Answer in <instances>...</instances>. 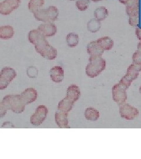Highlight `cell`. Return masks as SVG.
<instances>
[{"instance_id":"cell-1","label":"cell","mask_w":141,"mask_h":159,"mask_svg":"<svg viewBox=\"0 0 141 159\" xmlns=\"http://www.w3.org/2000/svg\"><path fill=\"white\" fill-rule=\"evenodd\" d=\"M29 41L35 46V50L44 58L49 60L56 58L57 50L56 48L48 43L45 36L38 30H33L28 33Z\"/></svg>"},{"instance_id":"cell-2","label":"cell","mask_w":141,"mask_h":159,"mask_svg":"<svg viewBox=\"0 0 141 159\" xmlns=\"http://www.w3.org/2000/svg\"><path fill=\"white\" fill-rule=\"evenodd\" d=\"M106 67V61L101 56L90 57L89 63L85 68L86 75L90 78H94L101 74Z\"/></svg>"},{"instance_id":"cell-3","label":"cell","mask_w":141,"mask_h":159,"mask_svg":"<svg viewBox=\"0 0 141 159\" xmlns=\"http://www.w3.org/2000/svg\"><path fill=\"white\" fill-rule=\"evenodd\" d=\"M2 102L7 110H10L15 113H22L25 110V105L21 101L20 95L6 96Z\"/></svg>"},{"instance_id":"cell-4","label":"cell","mask_w":141,"mask_h":159,"mask_svg":"<svg viewBox=\"0 0 141 159\" xmlns=\"http://www.w3.org/2000/svg\"><path fill=\"white\" fill-rule=\"evenodd\" d=\"M58 16V10L55 6H50L46 9H40L34 13V17L37 20L45 23H51L56 21Z\"/></svg>"},{"instance_id":"cell-5","label":"cell","mask_w":141,"mask_h":159,"mask_svg":"<svg viewBox=\"0 0 141 159\" xmlns=\"http://www.w3.org/2000/svg\"><path fill=\"white\" fill-rule=\"evenodd\" d=\"M16 76L17 73L14 69L8 67L2 68L0 72V90L6 89Z\"/></svg>"},{"instance_id":"cell-6","label":"cell","mask_w":141,"mask_h":159,"mask_svg":"<svg viewBox=\"0 0 141 159\" xmlns=\"http://www.w3.org/2000/svg\"><path fill=\"white\" fill-rule=\"evenodd\" d=\"M139 71L133 64H130L127 69V72L124 76L121 79L119 83L123 85L126 89H128L131 85L132 82L137 79Z\"/></svg>"},{"instance_id":"cell-7","label":"cell","mask_w":141,"mask_h":159,"mask_svg":"<svg viewBox=\"0 0 141 159\" xmlns=\"http://www.w3.org/2000/svg\"><path fill=\"white\" fill-rule=\"evenodd\" d=\"M48 113L47 107L44 105H40L36 109L35 113L31 117L30 123L36 126L41 125L46 119Z\"/></svg>"},{"instance_id":"cell-8","label":"cell","mask_w":141,"mask_h":159,"mask_svg":"<svg viewBox=\"0 0 141 159\" xmlns=\"http://www.w3.org/2000/svg\"><path fill=\"white\" fill-rule=\"evenodd\" d=\"M119 113L122 118L128 120H132L139 115V111L137 108L129 104L124 103L119 105Z\"/></svg>"},{"instance_id":"cell-9","label":"cell","mask_w":141,"mask_h":159,"mask_svg":"<svg viewBox=\"0 0 141 159\" xmlns=\"http://www.w3.org/2000/svg\"><path fill=\"white\" fill-rule=\"evenodd\" d=\"M126 90L124 87L119 83L113 86L112 90L113 100L119 105L125 103L127 99Z\"/></svg>"},{"instance_id":"cell-10","label":"cell","mask_w":141,"mask_h":159,"mask_svg":"<svg viewBox=\"0 0 141 159\" xmlns=\"http://www.w3.org/2000/svg\"><path fill=\"white\" fill-rule=\"evenodd\" d=\"M21 4V0H4L0 2V14L10 15L17 9Z\"/></svg>"},{"instance_id":"cell-11","label":"cell","mask_w":141,"mask_h":159,"mask_svg":"<svg viewBox=\"0 0 141 159\" xmlns=\"http://www.w3.org/2000/svg\"><path fill=\"white\" fill-rule=\"evenodd\" d=\"M21 101L25 105H27L34 102L38 97V93L33 88H28L25 89L20 95Z\"/></svg>"},{"instance_id":"cell-12","label":"cell","mask_w":141,"mask_h":159,"mask_svg":"<svg viewBox=\"0 0 141 159\" xmlns=\"http://www.w3.org/2000/svg\"><path fill=\"white\" fill-rule=\"evenodd\" d=\"M38 30L45 37H50L55 35L57 29L54 23H46L40 25L38 27Z\"/></svg>"},{"instance_id":"cell-13","label":"cell","mask_w":141,"mask_h":159,"mask_svg":"<svg viewBox=\"0 0 141 159\" xmlns=\"http://www.w3.org/2000/svg\"><path fill=\"white\" fill-rule=\"evenodd\" d=\"M68 113L60 110L55 113V122L59 128H70L68 125Z\"/></svg>"},{"instance_id":"cell-14","label":"cell","mask_w":141,"mask_h":159,"mask_svg":"<svg viewBox=\"0 0 141 159\" xmlns=\"http://www.w3.org/2000/svg\"><path fill=\"white\" fill-rule=\"evenodd\" d=\"M50 77L52 81L59 83H61L64 78V71L60 66H55L50 71Z\"/></svg>"},{"instance_id":"cell-15","label":"cell","mask_w":141,"mask_h":159,"mask_svg":"<svg viewBox=\"0 0 141 159\" xmlns=\"http://www.w3.org/2000/svg\"><path fill=\"white\" fill-rule=\"evenodd\" d=\"M86 49L90 57H100L104 52L98 44L96 41L90 42L86 47Z\"/></svg>"},{"instance_id":"cell-16","label":"cell","mask_w":141,"mask_h":159,"mask_svg":"<svg viewBox=\"0 0 141 159\" xmlns=\"http://www.w3.org/2000/svg\"><path fill=\"white\" fill-rule=\"evenodd\" d=\"M126 5V12L130 17L139 14V0H128Z\"/></svg>"},{"instance_id":"cell-17","label":"cell","mask_w":141,"mask_h":159,"mask_svg":"<svg viewBox=\"0 0 141 159\" xmlns=\"http://www.w3.org/2000/svg\"><path fill=\"white\" fill-rule=\"evenodd\" d=\"M81 95V91L79 87L77 85L72 84L68 87L67 91V97L73 101L77 102L79 99Z\"/></svg>"},{"instance_id":"cell-18","label":"cell","mask_w":141,"mask_h":159,"mask_svg":"<svg viewBox=\"0 0 141 159\" xmlns=\"http://www.w3.org/2000/svg\"><path fill=\"white\" fill-rule=\"evenodd\" d=\"M74 102L68 97H65L62 100H61L58 105V110L64 112L69 113L73 107Z\"/></svg>"},{"instance_id":"cell-19","label":"cell","mask_w":141,"mask_h":159,"mask_svg":"<svg viewBox=\"0 0 141 159\" xmlns=\"http://www.w3.org/2000/svg\"><path fill=\"white\" fill-rule=\"evenodd\" d=\"M98 44L104 51L110 50L113 46V40L109 37H104L96 40Z\"/></svg>"},{"instance_id":"cell-20","label":"cell","mask_w":141,"mask_h":159,"mask_svg":"<svg viewBox=\"0 0 141 159\" xmlns=\"http://www.w3.org/2000/svg\"><path fill=\"white\" fill-rule=\"evenodd\" d=\"M14 35V30L10 25H5L0 27V39L3 40H8Z\"/></svg>"},{"instance_id":"cell-21","label":"cell","mask_w":141,"mask_h":159,"mask_svg":"<svg viewBox=\"0 0 141 159\" xmlns=\"http://www.w3.org/2000/svg\"><path fill=\"white\" fill-rule=\"evenodd\" d=\"M85 117L88 120L96 121L99 118V112L95 108L89 107L85 111Z\"/></svg>"},{"instance_id":"cell-22","label":"cell","mask_w":141,"mask_h":159,"mask_svg":"<svg viewBox=\"0 0 141 159\" xmlns=\"http://www.w3.org/2000/svg\"><path fill=\"white\" fill-rule=\"evenodd\" d=\"M44 0H29L28 3V10L32 13L40 10V8L44 6Z\"/></svg>"},{"instance_id":"cell-23","label":"cell","mask_w":141,"mask_h":159,"mask_svg":"<svg viewBox=\"0 0 141 159\" xmlns=\"http://www.w3.org/2000/svg\"><path fill=\"white\" fill-rule=\"evenodd\" d=\"M108 14L109 13L107 9L104 7H99L94 11V16L96 20L99 21L106 19L108 16Z\"/></svg>"},{"instance_id":"cell-24","label":"cell","mask_w":141,"mask_h":159,"mask_svg":"<svg viewBox=\"0 0 141 159\" xmlns=\"http://www.w3.org/2000/svg\"><path fill=\"white\" fill-rule=\"evenodd\" d=\"M101 21H98V20H96V18L91 19L88 21L87 24V28L88 31L92 33L98 32L101 29Z\"/></svg>"},{"instance_id":"cell-25","label":"cell","mask_w":141,"mask_h":159,"mask_svg":"<svg viewBox=\"0 0 141 159\" xmlns=\"http://www.w3.org/2000/svg\"><path fill=\"white\" fill-rule=\"evenodd\" d=\"M66 41L68 47L73 48L78 44L79 43V36L75 33H69L67 36Z\"/></svg>"},{"instance_id":"cell-26","label":"cell","mask_w":141,"mask_h":159,"mask_svg":"<svg viewBox=\"0 0 141 159\" xmlns=\"http://www.w3.org/2000/svg\"><path fill=\"white\" fill-rule=\"evenodd\" d=\"M133 64H134L139 71H141V53L138 51L135 52L132 56Z\"/></svg>"},{"instance_id":"cell-27","label":"cell","mask_w":141,"mask_h":159,"mask_svg":"<svg viewBox=\"0 0 141 159\" xmlns=\"http://www.w3.org/2000/svg\"><path fill=\"white\" fill-rule=\"evenodd\" d=\"M90 0H77L76 7L79 11H84L88 9Z\"/></svg>"},{"instance_id":"cell-28","label":"cell","mask_w":141,"mask_h":159,"mask_svg":"<svg viewBox=\"0 0 141 159\" xmlns=\"http://www.w3.org/2000/svg\"><path fill=\"white\" fill-rule=\"evenodd\" d=\"M139 23V14L129 17V23L132 27H136Z\"/></svg>"},{"instance_id":"cell-29","label":"cell","mask_w":141,"mask_h":159,"mask_svg":"<svg viewBox=\"0 0 141 159\" xmlns=\"http://www.w3.org/2000/svg\"><path fill=\"white\" fill-rule=\"evenodd\" d=\"M7 109L4 105V104L1 102H0V118H2L5 116L7 112Z\"/></svg>"},{"instance_id":"cell-30","label":"cell","mask_w":141,"mask_h":159,"mask_svg":"<svg viewBox=\"0 0 141 159\" xmlns=\"http://www.w3.org/2000/svg\"><path fill=\"white\" fill-rule=\"evenodd\" d=\"M136 35L138 39L141 41V29L139 28L138 27H137L136 29Z\"/></svg>"},{"instance_id":"cell-31","label":"cell","mask_w":141,"mask_h":159,"mask_svg":"<svg viewBox=\"0 0 141 159\" xmlns=\"http://www.w3.org/2000/svg\"><path fill=\"white\" fill-rule=\"evenodd\" d=\"M137 51L140 52L141 53V41L140 43H139V44H138V50Z\"/></svg>"},{"instance_id":"cell-32","label":"cell","mask_w":141,"mask_h":159,"mask_svg":"<svg viewBox=\"0 0 141 159\" xmlns=\"http://www.w3.org/2000/svg\"><path fill=\"white\" fill-rule=\"evenodd\" d=\"M91 1H92L94 2H98V1H101L102 0H91Z\"/></svg>"},{"instance_id":"cell-33","label":"cell","mask_w":141,"mask_h":159,"mask_svg":"<svg viewBox=\"0 0 141 159\" xmlns=\"http://www.w3.org/2000/svg\"><path fill=\"white\" fill-rule=\"evenodd\" d=\"M139 92H140V93L141 94V86L140 87V88H139Z\"/></svg>"},{"instance_id":"cell-34","label":"cell","mask_w":141,"mask_h":159,"mask_svg":"<svg viewBox=\"0 0 141 159\" xmlns=\"http://www.w3.org/2000/svg\"><path fill=\"white\" fill-rule=\"evenodd\" d=\"M70 1H74V0H70Z\"/></svg>"}]
</instances>
